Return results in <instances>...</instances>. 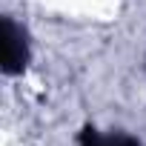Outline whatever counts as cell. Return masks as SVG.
<instances>
[{
	"instance_id": "obj_1",
	"label": "cell",
	"mask_w": 146,
	"mask_h": 146,
	"mask_svg": "<svg viewBox=\"0 0 146 146\" xmlns=\"http://www.w3.org/2000/svg\"><path fill=\"white\" fill-rule=\"evenodd\" d=\"M26 60H29V49L23 32L15 26L12 17H3V72L15 75L26 66Z\"/></svg>"
},
{
	"instance_id": "obj_2",
	"label": "cell",
	"mask_w": 146,
	"mask_h": 146,
	"mask_svg": "<svg viewBox=\"0 0 146 146\" xmlns=\"http://www.w3.org/2000/svg\"><path fill=\"white\" fill-rule=\"evenodd\" d=\"M80 146H140L129 135H100L95 129H86L80 135Z\"/></svg>"
}]
</instances>
